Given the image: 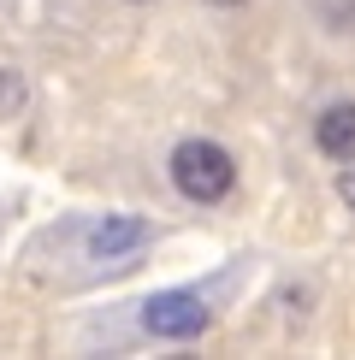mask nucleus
<instances>
[{"label": "nucleus", "mask_w": 355, "mask_h": 360, "mask_svg": "<svg viewBox=\"0 0 355 360\" xmlns=\"http://www.w3.org/2000/svg\"><path fill=\"white\" fill-rule=\"evenodd\" d=\"M337 195H344V207L355 213V160H344V166H337Z\"/></svg>", "instance_id": "0eeeda50"}, {"label": "nucleus", "mask_w": 355, "mask_h": 360, "mask_svg": "<svg viewBox=\"0 0 355 360\" xmlns=\"http://www.w3.org/2000/svg\"><path fill=\"white\" fill-rule=\"evenodd\" d=\"M314 148L332 160V166L355 160V101H332V107H320V118H314Z\"/></svg>", "instance_id": "20e7f679"}, {"label": "nucleus", "mask_w": 355, "mask_h": 360, "mask_svg": "<svg viewBox=\"0 0 355 360\" xmlns=\"http://www.w3.org/2000/svg\"><path fill=\"white\" fill-rule=\"evenodd\" d=\"M166 177H172V189L184 195L189 207H225L237 195V160H231V148L213 142V136H184L166 154Z\"/></svg>", "instance_id": "f257e3e1"}, {"label": "nucleus", "mask_w": 355, "mask_h": 360, "mask_svg": "<svg viewBox=\"0 0 355 360\" xmlns=\"http://www.w3.org/2000/svg\"><path fill=\"white\" fill-rule=\"evenodd\" d=\"M314 18L332 36H355V0H314Z\"/></svg>", "instance_id": "423d86ee"}, {"label": "nucleus", "mask_w": 355, "mask_h": 360, "mask_svg": "<svg viewBox=\"0 0 355 360\" xmlns=\"http://www.w3.org/2000/svg\"><path fill=\"white\" fill-rule=\"evenodd\" d=\"M154 224L137 219V213H95L83 224V260H118L130 266L142 248H154Z\"/></svg>", "instance_id": "7ed1b4c3"}, {"label": "nucleus", "mask_w": 355, "mask_h": 360, "mask_svg": "<svg viewBox=\"0 0 355 360\" xmlns=\"http://www.w3.org/2000/svg\"><path fill=\"white\" fill-rule=\"evenodd\" d=\"M219 307L207 290H154L137 302V331L154 342H201L213 331Z\"/></svg>", "instance_id": "f03ea898"}, {"label": "nucleus", "mask_w": 355, "mask_h": 360, "mask_svg": "<svg viewBox=\"0 0 355 360\" xmlns=\"http://www.w3.org/2000/svg\"><path fill=\"white\" fill-rule=\"evenodd\" d=\"M207 6H219V12H237V6H249V0H207Z\"/></svg>", "instance_id": "6e6552de"}, {"label": "nucleus", "mask_w": 355, "mask_h": 360, "mask_svg": "<svg viewBox=\"0 0 355 360\" xmlns=\"http://www.w3.org/2000/svg\"><path fill=\"white\" fill-rule=\"evenodd\" d=\"M125 6H148V0H125Z\"/></svg>", "instance_id": "1a4fd4ad"}, {"label": "nucleus", "mask_w": 355, "mask_h": 360, "mask_svg": "<svg viewBox=\"0 0 355 360\" xmlns=\"http://www.w3.org/2000/svg\"><path fill=\"white\" fill-rule=\"evenodd\" d=\"M24 107H30V77L18 65H0V124H12Z\"/></svg>", "instance_id": "39448f33"}]
</instances>
